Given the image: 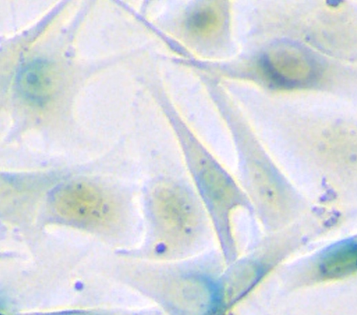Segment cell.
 <instances>
[{
  "label": "cell",
  "mask_w": 357,
  "mask_h": 315,
  "mask_svg": "<svg viewBox=\"0 0 357 315\" xmlns=\"http://www.w3.org/2000/svg\"><path fill=\"white\" fill-rule=\"evenodd\" d=\"M188 171L218 238L233 247L232 217L238 209L253 212L240 183L190 135H182Z\"/></svg>",
  "instance_id": "6da1fadb"
},
{
  "label": "cell",
  "mask_w": 357,
  "mask_h": 315,
  "mask_svg": "<svg viewBox=\"0 0 357 315\" xmlns=\"http://www.w3.org/2000/svg\"><path fill=\"white\" fill-rule=\"evenodd\" d=\"M149 208L161 243L173 252L193 243L210 222L197 193L175 178H162L153 185Z\"/></svg>",
  "instance_id": "7a4b0ae2"
},
{
  "label": "cell",
  "mask_w": 357,
  "mask_h": 315,
  "mask_svg": "<svg viewBox=\"0 0 357 315\" xmlns=\"http://www.w3.org/2000/svg\"><path fill=\"white\" fill-rule=\"evenodd\" d=\"M53 206L62 218L84 226L106 228L119 220L116 201L104 190L86 182H75L54 194Z\"/></svg>",
  "instance_id": "3957f363"
},
{
  "label": "cell",
  "mask_w": 357,
  "mask_h": 315,
  "mask_svg": "<svg viewBox=\"0 0 357 315\" xmlns=\"http://www.w3.org/2000/svg\"><path fill=\"white\" fill-rule=\"evenodd\" d=\"M260 66L264 77L280 87L303 86L314 76L308 59L291 47L273 49L264 56Z\"/></svg>",
  "instance_id": "277c9868"
},
{
  "label": "cell",
  "mask_w": 357,
  "mask_h": 315,
  "mask_svg": "<svg viewBox=\"0 0 357 315\" xmlns=\"http://www.w3.org/2000/svg\"><path fill=\"white\" fill-rule=\"evenodd\" d=\"M18 88L29 102L38 105L46 102L53 89V72L50 65L43 61L27 64L19 75Z\"/></svg>",
  "instance_id": "5b68a950"
},
{
  "label": "cell",
  "mask_w": 357,
  "mask_h": 315,
  "mask_svg": "<svg viewBox=\"0 0 357 315\" xmlns=\"http://www.w3.org/2000/svg\"><path fill=\"white\" fill-rule=\"evenodd\" d=\"M357 272V241L331 249L319 260L316 277L324 281L341 279Z\"/></svg>",
  "instance_id": "8992f818"
},
{
  "label": "cell",
  "mask_w": 357,
  "mask_h": 315,
  "mask_svg": "<svg viewBox=\"0 0 357 315\" xmlns=\"http://www.w3.org/2000/svg\"><path fill=\"white\" fill-rule=\"evenodd\" d=\"M223 23L222 9L217 4L199 8L189 17L188 28L195 35L208 37L217 32Z\"/></svg>",
  "instance_id": "52a82bcc"
},
{
  "label": "cell",
  "mask_w": 357,
  "mask_h": 315,
  "mask_svg": "<svg viewBox=\"0 0 357 315\" xmlns=\"http://www.w3.org/2000/svg\"><path fill=\"white\" fill-rule=\"evenodd\" d=\"M50 315H93L91 314L82 313V312H65V313H59Z\"/></svg>",
  "instance_id": "ba28073f"
}]
</instances>
